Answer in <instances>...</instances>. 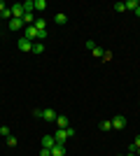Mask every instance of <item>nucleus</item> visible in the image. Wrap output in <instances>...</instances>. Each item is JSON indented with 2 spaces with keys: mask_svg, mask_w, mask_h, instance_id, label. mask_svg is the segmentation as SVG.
Instances as JSON below:
<instances>
[{
  "mask_svg": "<svg viewBox=\"0 0 140 156\" xmlns=\"http://www.w3.org/2000/svg\"><path fill=\"white\" fill-rule=\"evenodd\" d=\"M54 137H56V142H59V144H66L68 137H75V128H73V126H68V128H56Z\"/></svg>",
  "mask_w": 140,
  "mask_h": 156,
  "instance_id": "1",
  "label": "nucleus"
},
{
  "mask_svg": "<svg viewBox=\"0 0 140 156\" xmlns=\"http://www.w3.org/2000/svg\"><path fill=\"white\" fill-rule=\"evenodd\" d=\"M38 35H40V33H38V28H35V26H26V28H23V37L31 40V42H35Z\"/></svg>",
  "mask_w": 140,
  "mask_h": 156,
  "instance_id": "2",
  "label": "nucleus"
},
{
  "mask_svg": "<svg viewBox=\"0 0 140 156\" xmlns=\"http://www.w3.org/2000/svg\"><path fill=\"white\" fill-rule=\"evenodd\" d=\"M112 128H114V130H124V128H126V117L117 114V117L112 119Z\"/></svg>",
  "mask_w": 140,
  "mask_h": 156,
  "instance_id": "3",
  "label": "nucleus"
},
{
  "mask_svg": "<svg viewBox=\"0 0 140 156\" xmlns=\"http://www.w3.org/2000/svg\"><path fill=\"white\" fill-rule=\"evenodd\" d=\"M16 47H19V51H33V42H31V40H26V37H19Z\"/></svg>",
  "mask_w": 140,
  "mask_h": 156,
  "instance_id": "4",
  "label": "nucleus"
},
{
  "mask_svg": "<svg viewBox=\"0 0 140 156\" xmlns=\"http://www.w3.org/2000/svg\"><path fill=\"white\" fill-rule=\"evenodd\" d=\"M9 9H12V16H14V19H23V14H26V12H23V5H21V2L12 5Z\"/></svg>",
  "mask_w": 140,
  "mask_h": 156,
  "instance_id": "5",
  "label": "nucleus"
},
{
  "mask_svg": "<svg viewBox=\"0 0 140 156\" xmlns=\"http://www.w3.org/2000/svg\"><path fill=\"white\" fill-rule=\"evenodd\" d=\"M26 28V23H23V19H12L9 21V30L16 33V30H23Z\"/></svg>",
  "mask_w": 140,
  "mask_h": 156,
  "instance_id": "6",
  "label": "nucleus"
},
{
  "mask_svg": "<svg viewBox=\"0 0 140 156\" xmlns=\"http://www.w3.org/2000/svg\"><path fill=\"white\" fill-rule=\"evenodd\" d=\"M68 126H70V119L59 114V117H56V128H68Z\"/></svg>",
  "mask_w": 140,
  "mask_h": 156,
  "instance_id": "7",
  "label": "nucleus"
},
{
  "mask_svg": "<svg viewBox=\"0 0 140 156\" xmlns=\"http://www.w3.org/2000/svg\"><path fill=\"white\" fill-rule=\"evenodd\" d=\"M52 156H66V144H54L52 147Z\"/></svg>",
  "mask_w": 140,
  "mask_h": 156,
  "instance_id": "8",
  "label": "nucleus"
},
{
  "mask_svg": "<svg viewBox=\"0 0 140 156\" xmlns=\"http://www.w3.org/2000/svg\"><path fill=\"white\" fill-rule=\"evenodd\" d=\"M54 144H56V137H52V135H45V137H42V147H45V149H52Z\"/></svg>",
  "mask_w": 140,
  "mask_h": 156,
  "instance_id": "9",
  "label": "nucleus"
},
{
  "mask_svg": "<svg viewBox=\"0 0 140 156\" xmlns=\"http://www.w3.org/2000/svg\"><path fill=\"white\" fill-rule=\"evenodd\" d=\"M124 7H126V12H135V9L140 7V0H126Z\"/></svg>",
  "mask_w": 140,
  "mask_h": 156,
  "instance_id": "10",
  "label": "nucleus"
},
{
  "mask_svg": "<svg viewBox=\"0 0 140 156\" xmlns=\"http://www.w3.org/2000/svg\"><path fill=\"white\" fill-rule=\"evenodd\" d=\"M56 117H59V114L54 110H42V119H45V121H56Z\"/></svg>",
  "mask_w": 140,
  "mask_h": 156,
  "instance_id": "11",
  "label": "nucleus"
},
{
  "mask_svg": "<svg viewBox=\"0 0 140 156\" xmlns=\"http://www.w3.org/2000/svg\"><path fill=\"white\" fill-rule=\"evenodd\" d=\"M54 23H56V26H66V23H68V16L63 12H59L56 16H54Z\"/></svg>",
  "mask_w": 140,
  "mask_h": 156,
  "instance_id": "12",
  "label": "nucleus"
},
{
  "mask_svg": "<svg viewBox=\"0 0 140 156\" xmlns=\"http://www.w3.org/2000/svg\"><path fill=\"white\" fill-rule=\"evenodd\" d=\"M23 5V12L26 14H33V9H35V0H26V2H21Z\"/></svg>",
  "mask_w": 140,
  "mask_h": 156,
  "instance_id": "13",
  "label": "nucleus"
},
{
  "mask_svg": "<svg viewBox=\"0 0 140 156\" xmlns=\"http://www.w3.org/2000/svg\"><path fill=\"white\" fill-rule=\"evenodd\" d=\"M33 26L38 28V33H45V30H47V21H45V19H35Z\"/></svg>",
  "mask_w": 140,
  "mask_h": 156,
  "instance_id": "14",
  "label": "nucleus"
},
{
  "mask_svg": "<svg viewBox=\"0 0 140 156\" xmlns=\"http://www.w3.org/2000/svg\"><path fill=\"white\" fill-rule=\"evenodd\" d=\"M100 130H112V119H105V121H100Z\"/></svg>",
  "mask_w": 140,
  "mask_h": 156,
  "instance_id": "15",
  "label": "nucleus"
},
{
  "mask_svg": "<svg viewBox=\"0 0 140 156\" xmlns=\"http://www.w3.org/2000/svg\"><path fill=\"white\" fill-rule=\"evenodd\" d=\"M35 9H38V12H45V9H47V2H45V0H35Z\"/></svg>",
  "mask_w": 140,
  "mask_h": 156,
  "instance_id": "16",
  "label": "nucleus"
},
{
  "mask_svg": "<svg viewBox=\"0 0 140 156\" xmlns=\"http://www.w3.org/2000/svg\"><path fill=\"white\" fill-rule=\"evenodd\" d=\"M45 51V44H40V42H33V54H42Z\"/></svg>",
  "mask_w": 140,
  "mask_h": 156,
  "instance_id": "17",
  "label": "nucleus"
},
{
  "mask_svg": "<svg viewBox=\"0 0 140 156\" xmlns=\"http://www.w3.org/2000/svg\"><path fill=\"white\" fill-rule=\"evenodd\" d=\"M93 56H96V58H103V54H105V49H103V47H96V49H93Z\"/></svg>",
  "mask_w": 140,
  "mask_h": 156,
  "instance_id": "18",
  "label": "nucleus"
},
{
  "mask_svg": "<svg viewBox=\"0 0 140 156\" xmlns=\"http://www.w3.org/2000/svg\"><path fill=\"white\" fill-rule=\"evenodd\" d=\"M16 142H19V140L14 135H7V147H16Z\"/></svg>",
  "mask_w": 140,
  "mask_h": 156,
  "instance_id": "19",
  "label": "nucleus"
},
{
  "mask_svg": "<svg viewBox=\"0 0 140 156\" xmlns=\"http://www.w3.org/2000/svg\"><path fill=\"white\" fill-rule=\"evenodd\" d=\"M114 12H126V7H124V2H114Z\"/></svg>",
  "mask_w": 140,
  "mask_h": 156,
  "instance_id": "20",
  "label": "nucleus"
},
{
  "mask_svg": "<svg viewBox=\"0 0 140 156\" xmlns=\"http://www.w3.org/2000/svg\"><path fill=\"white\" fill-rule=\"evenodd\" d=\"M2 19H9V21H12V19H14V16H12V9H9V7H7L5 12H2Z\"/></svg>",
  "mask_w": 140,
  "mask_h": 156,
  "instance_id": "21",
  "label": "nucleus"
},
{
  "mask_svg": "<svg viewBox=\"0 0 140 156\" xmlns=\"http://www.w3.org/2000/svg\"><path fill=\"white\" fill-rule=\"evenodd\" d=\"M96 47H98V44H96V42H93V40H87V49H89V51H93V49H96Z\"/></svg>",
  "mask_w": 140,
  "mask_h": 156,
  "instance_id": "22",
  "label": "nucleus"
},
{
  "mask_svg": "<svg viewBox=\"0 0 140 156\" xmlns=\"http://www.w3.org/2000/svg\"><path fill=\"white\" fill-rule=\"evenodd\" d=\"M0 135H12V133H9V128H7V126H0Z\"/></svg>",
  "mask_w": 140,
  "mask_h": 156,
  "instance_id": "23",
  "label": "nucleus"
},
{
  "mask_svg": "<svg viewBox=\"0 0 140 156\" xmlns=\"http://www.w3.org/2000/svg\"><path fill=\"white\" fill-rule=\"evenodd\" d=\"M40 156H52V149H45V147H42V149H40Z\"/></svg>",
  "mask_w": 140,
  "mask_h": 156,
  "instance_id": "24",
  "label": "nucleus"
},
{
  "mask_svg": "<svg viewBox=\"0 0 140 156\" xmlns=\"http://www.w3.org/2000/svg\"><path fill=\"white\" fill-rule=\"evenodd\" d=\"M33 117H38V119H42V110L38 107V110H33Z\"/></svg>",
  "mask_w": 140,
  "mask_h": 156,
  "instance_id": "25",
  "label": "nucleus"
},
{
  "mask_svg": "<svg viewBox=\"0 0 140 156\" xmlns=\"http://www.w3.org/2000/svg\"><path fill=\"white\" fill-rule=\"evenodd\" d=\"M7 9V5H5V0H0V12H5Z\"/></svg>",
  "mask_w": 140,
  "mask_h": 156,
  "instance_id": "26",
  "label": "nucleus"
},
{
  "mask_svg": "<svg viewBox=\"0 0 140 156\" xmlns=\"http://www.w3.org/2000/svg\"><path fill=\"white\" fill-rule=\"evenodd\" d=\"M133 144H135V147H140V135H135V140H133Z\"/></svg>",
  "mask_w": 140,
  "mask_h": 156,
  "instance_id": "27",
  "label": "nucleus"
},
{
  "mask_svg": "<svg viewBox=\"0 0 140 156\" xmlns=\"http://www.w3.org/2000/svg\"><path fill=\"white\" fill-rule=\"evenodd\" d=\"M135 16H138V19H140V7H138V9H135Z\"/></svg>",
  "mask_w": 140,
  "mask_h": 156,
  "instance_id": "28",
  "label": "nucleus"
},
{
  "mask_svg": "<svg viewBox=\"0 0 140 156\" xmlns=\"http://www.w3.org/2000/svg\"><path fill=\"white\" fill-rule=\"evenodd\" d=\"M135 156H140V147H138V151H135Z\"/></svg>",
  "mask_w": 140,
  "mask_h": 156,
  "instance_id": "29",
  "label": "nucleus"
},
{
  "mask_svg": "<svg viewBox=\"0 0 140 156\" xmlns=\"http://www.w3.org/2000/svg\"><path fill=\"white\" fill-rule=\"evenodd\" d=\"M0 21H2V12H0Z\"/></svg>",
  "mask_w": 140,
  "mask_h": 156,
  "instance_id": "30",
  "label": "nucleus"
},
{
  "mask_svg": "<svg viewBox=\"0 0 140 156\" xmlns=\"http://www.w3.org/2000/svg\"><path fill=\"white\" fill-rule=\"evenodd\" d=\"M117 156H124V154H117Z\"/></svg>",
  "mask_w": 140,
  "mask_h": 156,
  "instance_id": "31",
  "label": "nucleus"
},
{
  "mask_svg": "<svg viewBox=\"0 0 140 156\" xmlns=\"http://www.w3.org/2000/svg\"><path fill=\"white\" fill-rule=\"evenodd\" d=\"M138 107H140V103H138Z\"/></svg>",
  "mask_w": 140,
  "mask_h": 156,
  "instance_id": "32",
  "label": "nucleus"
}]
</instances>
